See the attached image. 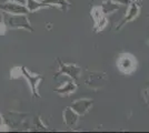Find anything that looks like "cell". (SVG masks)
<instances>
[{"instance_id": "1", "label": "cell", "mask_w": 149, "mask_h": 133, "mask_svg": "<svg viewBox=\"0 0 149 133\" xmlns=\"http://www.w3.org/2000/svg\"><path fill=\"white\" fill-rule=\"evenodd\" d=\"M2 16H3V23L8 29H24L29 32L33 31V28L31 25L27 13L11 14V13L2 12Z\"/></svg>"}, {"instance_id": "9", "label": "cell", "mask_w": 149, "mask_h": 133, "mask_svg": "<svg viewBox=\"0 0 149 133\" xmlns=\"http://www.w3.org/2000/svg\"><path fill=\"white\" fill-rule=\"evenodd\" d=\"M78 118H79V115L70 107H67L63 110V122L69 129L76 127V124L78 123Z\"/></svg>"}, {"instance_id": "18", "label": "cell", "mask_w": 149, "mask_h": 133, "mask_svg": "<svg viewBox=\"0 0 149 133\" xmlns=\"http://www.w3.org/2000/svg\"><path fill=\"white\" fill-rule=\"evenodd\" d=\"M6 1H13V2H18L21 5H26V0H6Z\"/></svg>"}, {"instance_id": "5", "label": "cell", "mask_w": 149, "mask_h": 133, "mask_svg": "<svg viewBox=\"0 0 149 133\" xmlns=\"http://www.w3.org/2000/svg\"><path fill=\"white\" fill-rule=\"evenodd\" d=\"M0 10L2 12L11 13V14H20V13H29L27 7L25 5H21L18 2H13V1H6L5 3L0 5Z\"/></svg>"}, {"instance_id": "12", "label": "cell", "mask_w": 149, "mask_h": 133, "mask_svg": "<svg viewBox=\"0 0 149 133\" xmlns=\"http://www.w3.org/2000/svg\"><path fill=\"white\" fill-rule=\"evenodd\" d=\"M25 6L27 7L29 12H36V11L42 9V8H46L40 0H26Z\"/></svg>"}, {"instance_id": "10", "label": "cell", "mask_w": 149, "mask_h": 133, "mask_svg": "<svg viewBox=\"0 0 149 133\" xmlns=\"http://www.w3.org/2000/svg\"><path fill=\"white\" fill-rule=\"evenodd\" d=\"M41 2L45 7H57L63 11H67L70 7V3L67 0H41Z\"/></svg>"}, {"instance_id": "6", "label": "cell", "mask_w": 149, "mask_h": 133, "mask_svg": "<svg viewBox=\"0 0 149 133\" xmlns=\"http://www.w3.org/2000/svg\"><path fill=\"white\" fill-rule=\"evenodd\" d=\"M139 9L140 8H139V5L136 2V0L131 1L130 3L128 5V10H127V12L125 14V17L121 19L120 23L117 25V30H119L120 28H123L127 22H129V21L135 19L137 16H138V13H139Z\"/></svg>"}, {"instance_id": "17", "label": "cell", "mask_w": 149, "mask_h": 133, "mask_svg": "<svg viewBox=\"0 0 149 133\" xmlns=\"http://www.w3.org/2000/svg\"><path fill=\"white\" fill-rule=\"evenodd\" d=\"M7 28L6 25L2 22V23H0V36H5L6 34V31H7Z\"/></svg>"}, {"instance_id": "21", "label": "cell", "mask_w": 149, "mask_h": 133, "mask_svg": "<svg viewBox=\"0 0 149 133\" xmlns=\"http://www.w3.org/2000/svg\"><path fill=\"white\" fill-rule=\"evenodd\" d=\"M40 1H41V0H40Z\"/></svg>"}, {"instance_id": "11", "label": "cell", "mask_w": 149, "mask_h": 133, "mask_svg": "<svg viewBox=\"0 0 149 133\" xmlns=\"http://www.w3.org/2000/svg\"><path fill=\"white\" fill-rule=\"evenodd\" d=\"M100 8H101L102 12L105 14H109V13H112L119 10V5L116 3L115 1H112V0H106V1L102 2Z\"/></svg>"}, {"instance_id": "19", "label": "cell", "mask_w": 149, "mask_h": 133, "mask_svg": "<svg viewBox=\"0 0 149 133\" xmlns=\"http://www.w3.org/2000/svg\"><path fill=\"white\" fill-rule=\"evenodd\" d=\"M3 122H5V118H3V116L0 114V127L3 124Z\"/></svg>"}, {"instance_id": "20", "label": "cell", "mask_w": 149, "mask_h": 133, "mask_svg": "<svg viewBox=\"0 0 149 133\" xmlns=\"http://www.w3.org/2000/svg\"><path fill=\"white\" fill-rule=\"evenodd\" d=\"M3 22V16H2V11L0 10V23Z\"/></svg>"}, {"instance_id": "8", "label": "cell", "mask_w": 149, "mask_h": 133, "mask_svg": "<svg viewBox=\"0 0 149 133\" xmlns=\"http://www.w3.org/2000/svg\"><path fill=\"white\" fill-rule=\"evenodd\" d=\"M76 89H77V84L74 82V80L69 78L66 82L61 83V84H60L59 87H57L54 91L61 95H69V94H71V93H74V91H76Z\"/></svg>"}, {"instance_id": "3", "label": "cell", "mask_w": 149, "mask_h": 133, "mask_svg": "<svg viewBox=\"0 0 149 133\" xmlns=\"http://www.w3.org/2000/svg\"><path fill=\"white\" fill-rule=\"evenodd\" d=\"M117 64H118V68L121 72H124L126 74H129V73L134 72L136 70L137 61L131 54L124 53V54H121L119 57Z\"/></svg>"}, {"instance_id": "14", "label": "cell", "mask_w": 149, "mask_h": 133, "mask_svg": "<svg viewBox=\"0 0 149 133\" xmlns=\"http://www.w3.org/2000/svg\"><path fill=\"white\" fill-rule=\"evenodd\" d=\"M102 16H105V13L102 12V10H101L100 7H95V8H93V10H91V17H93L95 22L98 21Z\"/></svg>"}, {"instance_id": "13", "label": "cell", "mask_w": 149, "mask_h": 133, "mask_svg": "<svg viewBox=\"0 0 149 133\" xmlns=\"http://www.w3.org/2000/svg\"><path fill=\"white\" fill-rule=\"evenodd\" d=\"M30 131H47L48 129L47 127L42 123V121L40 119V116H35L32 120V124H31Z\"/></svg>"}, {"instance_id": "16", "label": "cell", "mask_w": 149, "mask_h": 133, "mask_svg": "<svg viewBox=\"0 0 149 133\" xmlns=\"http://www.w3.org/2000/svg\"><path fill=\"white\" fill-rule=\"evenodd\" d=\"M112 1H115L116 3H118V5H124V6H128L129 3H130L132 0H112Z\"/></svg>"}, {"instance_id": "2", "label": "cell", "mask_w": 149, "mask_h": 133, "mask_svg": "<svg viewBox=\"0 0 149 133\" xmlns=\"http://www.w3.org/2000/svg\"><path fill=\"white\" fill-rule=\"evenodd\" d=\"M20 71H21V76H24L27 82L29 83V87L32 92V96L33 98H40V93H39V85L41 81L44 80V76L41 74H37V73H32L31 71L27 70L25 67H20Z\"/></svg>"}, {"instance_id": "4", "label": "cell", "mask_w": 149, "mask_h": 133, "mask_svg": "<svg viewBox=\"0 0 149 133\" xmlns=\"http://www.w3.org/2000/svg\"><path fill=\"white\" fill-rule=\"evenodd\" d=\"M59 62V71L57 72V76H68L70 79H74V80H77L79 76H80L81 70L78 65L76 64H67L61 62L60 60H58Z\"/></svg>"}, {"instance_id": "7", "label": "cell", "mask_w": 149, "mask_h": 133, "mask_svg": "<svg viewBox=\"0 0 149 133\" xmlns=\"http://www.w3.org/2000/svg\"><path fill=\"white\" fill-rule=\"evenodd\" d=\"M93 107V100L90 99H78L70 105L78 115H85Z\"/></svg>"}, {"instance_id": "15", "label": "cell", "mask_w": 149, "mask_h": 133, "mask_svg": "<svg viewBox=\"0 0 149 133\" xmlns=\"http://www.w3.org/2000/svg\"><path fill=\"white\" fill-rule=\"evenodd\" d=\"M106 25H107V19H106L105 16H102L98 21L95 22V29H96L97 31H101Z\"/></svg>"}]
</instances>
